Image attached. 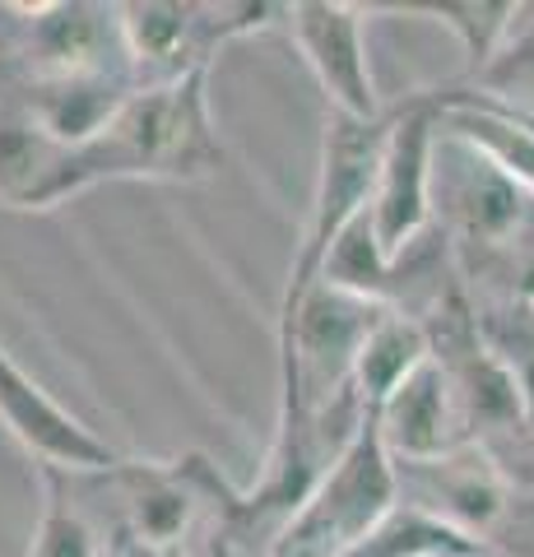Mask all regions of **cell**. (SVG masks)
I'll list each match as a JSON object with an SVG mask.
<instances>
[{
	"mask_svg": "<svg viewBox=\"0 0 534 557\" xmlns=\"http://www.w3.org/2000/svg\"><path fill=\"white\" fill-rule=\"evenodd\" d=\"M102 530L126 557H186L200 548H237L243 493L204 456L122 460L102 474H79ZM243 553V548H237ZM247 557V553H243Z\"/></svg>",
	"mask_w": 534,
	"mask_h": 557,
	"instance_id": "obj_1",
	"label": "cell"
},
{
	"mask_svg": "<svg viewBox=\"0 0 534 557\" xmlns=\"http://www.w3.org/2000/svg\"><path fill=\"white\" fill-rule=\"evenodd\" d=\"M437 228L493 307L534 302V196L451 135L437 139Z\"/></svg>",
	"mask_w": 534,
	"mask_h": 557,
	"instance_id": "obj_2",
	"label": "cell"
},
{
	"mask_svg": "<svg viewBox=\"0 0 534 557\" xmlns=\"http://www.w3.org/2000/svg\"><path fill=\"white\" fill-rule=\"evenodd\" d=\"M223 168V139L210 112V70L140 84L94 139L75 145V182H204Z\"/></svg>",
	"mask_w": 534,
	"mask_h": 557,
	"instance_id": "obj_3",
	"label": "cell"
},
{
	"mask_svg": "<svg viewBox=\"0 0 534 557\" xmlns=\"http://www.w3.org/2000/svg\"><path fill=\"white\" fill-rule=\"evenodd\" d=\"M395 511H400V479H395L382 428L368 413L353 442L339 450V460L298 502V511L274 530L261 557H339L376 525H386Z\"/></svg>",
	"mask_w": 534,
	"mask_h": 557,
	"instance_id": "obj_4",
	"label": "cell"
},
{
	"mask_svg": "<svg viewBox=\"0 0 534 557\" xmlns=\"http://www.w3.org/2000/svg\"><path fill=\"white\" fill-rule=\"evenodd\" d=\"M386 131H390V112L376 121H353V116H335L325 112V131H321V159H316V186H312V205L298 228V247H293V265L284 278V302H298L302 293H312L325 265L339 247V237L368 214L372 190H376V172H382V149H386Z\"/></svg>",
	"mask_w": 534,
	"mask_h": 557,
	"instance_id": "obj_5",
	"label": "cell"
},
{
	"mask_svg": "<svg viewBox=\"0 0 534 557\" xmlns=\"http://www.w3.org/2000/svg\"><path fill=\"white\" fill-rule=\"evenodd\" d=\"M437 94H413L390 112L382 172L368 205V233L395 278H405L400 270L437 228Z\"/></svg>",
	"mask_w": 534,
	"mask_h": 557,
	"instance_id": "obj_6",
	"label": "cell"
},
{
	"mask_svg": "<svg viewBox=\"0 0 534 557\" xmlns=\"http://www.w3.org/2000/svg\"><path fill=\"white\" fill-rule=\"evenodd\" d=\"M122 14L126 57L140 84L182 79L210 70L223 42L251 38V33L284 28V5H191V0H131L116 5Z\"/></svg>",
	"mask_w": 534,
	"mask_h": 557,
	"instance_id": "obj_7",
	"label": "cell"
},
{
	"mask_svg": "<svg viewBox=\"0 0 534 557\" xmlns=\"http://www.w3.org/2000/svg\"><path fill=\"white\" fill-rule=\"evenodd\" d=\"M10 14L5 61L20 70V79L135 75L116 5L47 0V5H10Z\"/></svg>",
	"mask_w": 534,
	"mask_h": 557,
	"instance_id": "obj_8",
	"label": "cell"
},
{
	"mask_svg": "<svg viewBox=\"0 0 534 557\" xmlns=\"http://www.w3.org/2000/svg\"><path fill=\"white\" fill-rule=\"evenodd\" d=\"M363 14L368 10L349 0H298V5H284V33L302 65L312 70L325 112L376 121L386 116V108L372 79Z\"/></svg>",
	"mask_w": 534,
	"mask_h": 557,
	"instance_id": "obj_9",
	"label": "cell"
},
{
	"mask_svg": "<svg viewBox=\"0 0 534 557\" xmlns=\"http://www.w3.org/2000/svg\"><path fill=\"white\" fill-rule=\"evenodd\" d=\"M395 479H400L405 507L451 525L479 548H488V534L511 511L507 465L479 442L437 460H395Z\"/></svg>",
	"mask_w": 534,
	"mask_h": 557,
	"instance_id": "obj_10",
	"label": "cell"
},
{
	"mask_svg": "<svg viewBox=\"0 0 534 557\" xmlns=\"http://www.w3.org/2000/svg\"><path fill=\"white\" fill-rule=\"evenodd\" d=\"M0 428L38 460V469L102 474V469H116L126 460L122 450L112 442H102L84 418L57 405V399L10 358L5 344H0Z\"/></svg>",
	"mask_w": 534,
	"mask_h": 557,
	"instance_id": "obj_11",
	"label": "cell"
},
{
	"mask_svg": "<svg viewBox=\"0 0 534 557\" xmlns=\"http://www.w3.org/2000/svg\"><path fill=\"white\" fill-rule=\"evenodd\" d=\"M372 418H376V428H382L390 460H437L460 446H474V428H470L460 381L437 348H433V358L386 399V409Z\"/></svg>",
	"mask_w": 534,
	"mask_h": 557,
	"instance_id": "obj_12",
	"label": "cell"
},
{
	"mask_svg": "<svg viewBox=\"0 0 534 557\" xmlns=\"http://www.w3.org/2000/svg\"><path fill=\"white\" fill-rule=\"evenodd\" d=\"M427 358H433L427 325L413 317V311L390 307L368 335L363 354H358V368H353V395H358V405H363V413H382L386 399L400 391Z\"/></svg>",
	"mask_w": 534,
	"mask_h": 557,
	"instance_id": "obj_13",
	"label": "cell"
},
{
	"mask_svg": "<svg viewBox=\"0 0 534 557\" xmlns=\"http://www.w3.org/2000/svg\"><path fill=\"white\" fill-rule=\"evenodd\" d=\"M382 14H423V20L442 24L451 38L460 42L464 61H470V75H484V70L502 57L507 42L516 38V20L525 14V5H511V0H497V5H479V0H460V5H368Z\"/></svg>",
	"mask_w": 534,
	"mask_h": 557,
	"instance_id": "obj_14",
	"label": "cell"
},
{
	"mask_svg": "<svg viewBox=\"0 0 534 557\" xmlns=\"http://www.w3.org/2000/svg\"><path fill=\"white\" fill-rule=\"evenodd\" d=\"M456 553H484L479 544H470L464 534H456L442 520L413 511L400 502L386 525H376L368 539H358L353 548H344L339 557H456Z\"/></svg>",
	"mask_w": 534,
	"mask_h": 557,
	"instance_id": "obj_15",
	"label": "cell"
},
{
	"mask_svg": "<svg viewBox=\"0 0 534 557\" xmlns=\"http://www.w3.org/2000/svg\"><path fill=\"white\" fill-rule=\"evenodd\" d=\"M470 94L497 102V108L534 116V24L516 28V38L507 42L502 57H497L484 75H474Z\"/></svg>",
	"mask_w": 534,
	"mask_h": 557,
	"instance_id": "obj_16",
	"label": "cell"
},
{
	"mask_svg": "<svg viewBox=\"0 0 534 557\" xmlns=\"http://www.w3.org/2000/svg\"><path fill=\"white\" fill-rule=\"evenodd\" d=\"M186 557H243L237 548H200V553H186Z\"/></svg>",
	"mask_w": 534,
	"mask_h": 557,
	"instance_id": "obj_17",
	"label": "cell"
},
{
	"mask_svg": "<svg viewBox=\"0 0 534 557\" xmlns=\"http://www.w3.org/2000/svg\"><path fill=\"white\" fill-rule=\"evenodd\" d=\"M0 24H5V5H0Z\"/></svg>",
	"mask_w": 534,
	"mask_h": 557,
	"instance_id": "obj_18",
	"label": "cell"
},
{
	"mask_svg": "<svg viewBox=\"0 0 534 557\" xmlns=\"http://www.w3.org/2000/svg\"><path fill=\"white\" fill-rule=\"evenodd\" d=\"M108 557H126V553H108Z\"/></svg>",
	"mask_w": 534,
	"mask_h": 557,
	"instance_id": "obj_19",
	"label": "cell"
}]
</instances>
